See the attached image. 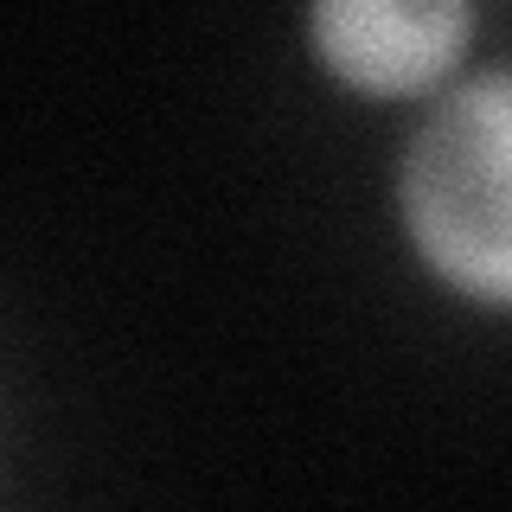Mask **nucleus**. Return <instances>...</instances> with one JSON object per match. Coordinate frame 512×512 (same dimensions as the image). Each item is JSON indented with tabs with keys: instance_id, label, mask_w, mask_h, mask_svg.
Instances as JSON below:
<instances>
[{
	"instance_id": "obj_1",
	"label": "nucleus",
	"mask_w": 512,
	"mask_h": 512,
	"mask_svg": "<svg viewBox=\"0 0 512 512\" xmlns=\"http://www.w3.org/2000/svg\"><path fill=\"white\" fill-rule=\"evenodd\" d=\"M506 71H480L474 84L442 96L416 128L404 160V218L429 269L455 288L506 308L512 295V237H506Z\"/></svg>"
},
{
	"instance_id": "obj_2",
	"label": "nucleus",
	"mask_w": 512,
	"mask_h": 512,
	"mask_svg": "<svg viewBox=\"0 0 512 512\" xmlns=\"http://www.w3.org/2000/svg\"><path fill=\"white\" fill-rule=\"evenodd\" d=\"M308 32L320 45L333 77L352 90L404 96L429 90L461 45L474 39V7L455 0H423V7H397V0H327L308 13Z\"/></svg>"
}]
</instances>
